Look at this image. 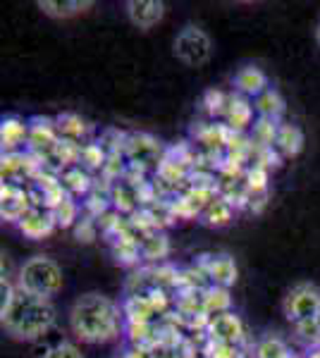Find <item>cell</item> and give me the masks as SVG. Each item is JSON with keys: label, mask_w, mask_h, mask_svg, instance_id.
<instances>
[{"label": "cell", "mask_w": 320, "mask_h": 358, "mask_svg": "<svg viewBox=\"0 0 320 358\" xmlns=\"http://www.w3.org/2000/svg\"><path fill=\"white\" fill-rule=\"evenodd\" d=\"M0 315H3L5 330L15 339H25V342L43 337L55 325V306L50 299L29 294L20 287H10L5 280Z\"/></svg>", "instance_id": "cell-1"}, {"label": "cell", "mask_w": 320, "mask_h": 358, "mask_svg": "<svg viewBox=\"0 0 320 358\" xmlns=\"http://www.w3.org/2000/svg\"><path fill=\"white\" fill-rule=\"evenodd\" d=\"M69 330L86 344L113 342L122 332V310L113 299L98 292L81 294L69 310Z\"/></svg>", "instance_id": "cell-2"}, {"label": "cell", "mask_w": 320, "mask_h": 358, "mask_svg": "<svg viewBox=\"0 0 320 358\" xmlns=\"http://www.w3.org/2000/svg\"><path fill=\"white\" fill-rule=\"evenodd\" d=\"M17 287L29 294H36L43 299H53L62 289V270L55 261L46 256H34L20 268Z\"/></svg>", "instance_id": "cell-3"}, {"label": "cell", "mask_w": 320, "mask_h": 358, "mask_svg": "<svg viewBox=\"0 0 320 358\" xmlns=\"http://www.w3.org/2000/svg\"><path fill=\"white\" fill-rule=\"evenodd\" d=\"M172 53L177 60H182L184 65L201 67L203 62L211 60V53H213L211 36H208V34L199 27H191V24L184 27L182 31L174 36Z\"/></svg>", "instance_id": "cell-4"}, {"label": "cell", "mask_w": 320, "mask_h": 358, "mask_svg": "<svg viewBox=\"0 0 320 358\" xmlns=\"http://www.w3.org/2000/svg\"><path fill=\"white\" fill-rule=\"evenodd\" d=\"M284 315L289 322L299 325V322L313 320L320 313V289L313 285H296L292 292L284 296Z\"/></svg>", "instance_id": "cell-5"}, {"label": "cell", "mask_w": 320, "mask_h": 358, "mask_svg": "<svg viewBox=\"0 0 320 358\" xmlns=\"http://www.w3.org/2000/svg\"><path fill=\"white\" fill-rule=\"evenodd\" d=\"M62 143L60 134H57V127L55 120H46V117H34L29 122V143H27V151L34 153L36 158L43 163L46 158H50L57 146Z\"/></svg>", "instance_id": "cell-6"}, {"label": "cell", "mask_w": 320, "mask_h": 358, "mask_svg": "<svg viewBox=\"0 0 320 358\" xmlns=\"http://www.w3.org/2000/svg\"><path fill=\"white\" fill-rule=\"evenodd\" d=\"M206 332L211 337V342L225 344V346H237L244 339V322L239 320V315L227 310V313L213 315L206 320Z\"/></svg>", "instance_id": "cell-7"}, {"label": "cell", "mask_w": 320, "mask_h": 358, "mask_svg": "<svg viewBox=\"0 0 320 358\" xmlns=\"http://www.w3.org/2000/svg\"><path fill=\"white\" fill-rule=\"evenodd\" d=\"M0 172H3V182L5 184H15L20 179H36L39 167L43 165L34 153L29 151H20V153H3V160H0Z\"/></svg>", "instance_id": "cell-8"}, {"label": "cell", "mask_w": 320, "mask_h": 358, "mask_svg": "<svg viewBox=\"0 0 320 358\" xmlns=\"http://www.w3.org/2000/svg\"><path fill=\"white\" fill-rule=\"evenodd\" d=\"M125 153L137 167H153L160 165L162 146L151 134H132L125 138Z\"/></svg>", "instance_id": "cell-9"}, {"label": "cell", "mask_w": 320, "mask_h": 358, "mask_svg": "<svg viewBox=\"0 0 320 358\" xmlns=\"http://www.w3.org/2000/svg\"><path fill=\"white\" fill-rule=\"evenodd\" d=\"M32 208V196L17 184H5L0 187V215L8 222H20Z\"/></svg>", "instance_id": "cell-10"}, {"label": "cell", "mask_w": 320, "mask_h": 358, "mask_svg": "<svg viewBox=\"0 0 320 358\" xmlns=\"http://www.w3.org/2000/svg\"><path fill=\"white\" fill-rule=\"evenodd\" d=\"M253 101L251 98H244L239 94H230L227 98V106H225V113H223V120H225V127L235 134L239 131L249 129L253 127Z\"/></svg>", "instance_id": "cell-11"}, {"label": "cell", "mask_w": 320, "mask_h": 358, "mask_svg": "<svg viewBox=\"0 0 320 358\" xmlns=\"http://www.w3.org/2000/svg\"><path fill=\"white\" fill-rule=\"evenodd\" d=\"M17 227H20V232L29 236V239H43V236H48L57 227L55 213L50 210V208L32 206L27 210V215L17 222Z\"/></svg>", "instance_id": "cell-12"}, {"label": "cell", "mask_w": 320, "mask_h": 358, "mask_svg": "<svg viewBox=\"0 0 320 358\" xmlns=\"http://www.w3.org/2000/svg\"><path fill=\"white\" fill-rule=\"evenodd\" d=\"M125 8L132 24L144 29V31L153 29L165 17V3H160V0H130Z\"/></svg>", "instance_id": "cell-13"}, {"label": "cell", "mask_w": 320, "mask_h": 358, "mask_svg": "<svg viewBox=\"0 0 320 358\" xmlns=\"http://www.w3.org/2000/svg\"><path fill=\"white\" fill-rule=\"evenodd\" d=\"M0 143H3V153H20L22 148L27 151L29 122L17 115H5L0 122Z\"/></svg>", "instance_id": "cell-14"}, {"label": "cell", "mask_w": 320, "mask_h": 358, "mask_svg": "<svg viewBox=\"0 0 320 358\" xmlns=\"http://www.w3.org/2000/svg\"><path fill=\"white\" fill-rule=\"evenodd\" d=\"M203 275L211 280V287H223L230 289L237 282V263L227 253H218V256H208L203 263Z\"/></svg>", "instance_id": "cell-15"}, {"label": "cell", "mask_w": 320, "mask_h": 358, "mask_svg": "<svg viewBox=\"0 0 320 358\" xmlns=\"http://www.w3.org/2000/svg\"><path fill=\"white\" fill-rule=\"evenodd\" d=\"M267 89H270V84H267V74L260 67L244 65V67L237 69V74H235V94L256 101V98H258Z\"/></svg>", "instance_id": "cell-16"}, {"label": "cell", "mask_w": 320, "mask_h": 358, "mask_svg": "<svg viewBox=\"0 0 320 358\" xmlns=\"http://www.w3.org/2000/svg\"><path fill=\"white\" fill-rule=\"evenodd\" d=\"M36 5L43 10V15L53 17V20H69V17H77L94 8L91 0H39Z\"/></svg>", "instance_id": "cell-17"}, {"label": "cell", "mask_w": 320, "mask_h": 358, "mask_svg": "<svg viewBox=\"0 0 320 358\" xmlns=\"http://www.w3.org/2000/svg\"><path fill=\"white\" fill-rule=\"evenodd\" d=\"M253 108H256V113H258V117L270 120V122H280L284 110H287L282 94L277 89H272V86L267 91H263V94H260L258 98H256Z\"/></svg>", "instance_id": "cell-18"}, {"label": "cell", "mask_w": 320, "mask_h": 358, "mask_svg": "<svg viewBox=\"0 0 320 358\" xmlns=\"http://www.w3.org/2000/svg\"><path fill=\"white\" fill-rule=\"evenodd\" d=\"M301 148H304V131L296 124H280L275 151L280 153L282 158H294V155L301 153Z\"/></svg>", "instance_id": "cell-19"}, {"label": "cell", "mask_w": 320, "mask_h": 358, "mask_svg": "<svg viewBox=\"0 0 320 358\" xmlns=\"http://www.w3.org/2000/svg\"><path fill=\"white\" fill-rule=\"evenodd\" d=\"M55 127H57V134H60L62 141H69V143H77L81 141V136L86 134V122L74 113H62L55 117Z\"/></svg>", "instance_id": "cell-20"}, {"label": "cell", "mask_w": 320, "mask_h": 358, "mask_svg": "<svg viewBox=\"0 0 320 358\" xmlns=\"http://www.w3.org/2000/svg\"><path fill=\"white\" fill-rule=\"evenodd\" d=\"M201 303H203L206 317H213V315L227 313L232 306V299H230V292L223 289V287H208L206 292H201Z\"/></svg>", "instance_id": "cell-21"}, {"label": "cell", "mask_w": 320, "mask_h": 358, "mask_svg": "<svg viewBox=\"0 0 320 358\" xmlns=\"http://www.w3.org/2000/svg\"><path fill=\"white\" fill-rule=\"evenodd\" d=\"M201 217L211 227H223L232 220V203L227 199H211L201 208Z\"/></svg>", "instance_id": "cell-22"}, {"label": "cell", "mask_w": 320, "mask_h": 358, "mask_svg": "<svg viewBox=\"0 0 320 358\" xmlns=\"http://www.w3.org/2000/svg\"><path fill=\"white\" fill-rule=\"evenodd\" d=\"M60 184L67 192V196H79V194H86L91 189V177L81 165H74V167H67V170L62 172Z\"/></svg>", "instance_id": "cell-23"}, {"label": "cell", "mask_w": 320, "mask_h": 358, "mask_svg": "<svg viewBox=\"0 0 320 358\" xmlns=\"http://www.w3.org/2000/svg\"><path fill=\"white\" fill-rule=\"evenodd\" d=\"M277 129H280V122H270V120L258 117L251 127V143L260 148H275Z\"/></svg>", "instance_id": "cell-24"}, {"label": "cell", "mask_w": 320, "mask_h": 358, "mask_svg": "<svg viewBox=\"0 0 320 358\" xmlns=\"http://www.w3.org/2000/svg\"><path fill=\"white\" fill-rule=\"evenodd\" d=\"M292 351L280 337H263L253 346V358H289Z\"/></svg>", "instance_id": "cell-25"}, {"label": "cell", "mask_w": 320, "mask_h": 358, "mask_svg": "<svg viewBox=\"0 0 320 358\" xmlns=\"http://www.w3.org/2000/svg\"><path fill=\"white\" fill-rule=\"evenodd\" d=\"M141 256L148 258V261H158V258H165L167 251H170V244L162 234H151L141 241Z\"/></svg>", "instance_id": "cell-26"}, {"label": "cell", "mask_w": 320, "mask_h": 358, "mask_svg": "<svg viewBox=\"0 0 320 358\" xmlns=\"http://www.w3.org/2000/svg\"><path fill=\"white\" fill-rule=\"evenodd\" d=\"M55 220H57V227H72L74 222H77V215H79V206L77 201L72 199V196H67L65 201H60L55 208Z\"/></svg>", "instance_id": "cell-27"}, {"label": "cell", "mask_w": 320, "mask_h": 358, "mask_svg": "<svg viewBox=\"0 0 320 358\" xmlns=\"http://www.w3.org/2000/svg\"><path fill=\"white\" fill-rule=\"evenodd\" d=\"M79 165H84V170H96V167L106 165V151H103L101 143H89V146L81 148Z\"/></svg>", "instance_id": "cell-28"}, {"label": "cell", "mask_w": 320, "mask_h": 358, "mask_svg": "<svg viewBox=\"0 0 320 358\" xmlns=\"http://www.w3.org/2000/svg\"><path fill=\"white\" fill-rule=\"evenodd\" d=\"M227 98H230V94L211 89V91H206V96H203V108H206V113L211 115V117H218V115L225 113Z\"/></svg>", "instance_id": "cell-29"}, {"label": "cell", "mask_w": 320, "mask_h": 358, "mask_svg": "<svg viewBox=\"0 0 320 358\" xmlns=\"http://www.w3.org/2000/svg\"><path fill=\"white\" fill-rule=\"evenodd\" d=\"M296 334H299V339H304L308 346L318 349V346H320V322H318V317L306 320V322H299V325H296Z\"/></svg>", "instance_id": "cell-30"}, {"label": "cell", "mask_w": 320, "mask_h": 358, "mask_svg": "<svg viewBox=\"0 0 320 358\" xmlns=\"http://www.w3.org/2000/svg\"><path fill=\"white\" fill-rule=\"evenodd\" d=\"M43 358H84L81 356V349L72 342H60L55 346H50L43 354Z\"/></svg>", "instance_id": "cell-31"}, {"label": "cell", "mask_w": 320, "mask_h": 358, "mask_svg": "<svg viewBox=\"0 0 320 358\" xmlns=\"http://www.w3.org/2000/svg\"><path fill=\"white\" fill-rule=\"evenodd\" d=\"M120 358H153V351H148L146 346H132Z\"/></svg>", "instance_id": "cell-32"}, {"label": "cell", "mask_w": 320, "mask_h": 358, "mask_svg": "<svg viewBox=\"0 0 320 358\" xmlns=\"http://www.w3.org/2000/svg\"><path fill=\"white\" fill-rule=\"evenodd\" d=\"M153 358H179L177 354H172V351H153Z\"/></svg>", "instance_id": "cell-33"}, {"label": "cell", "mask_w": 320, "mask_h": 358, "mask_svg": "<svg viewBox=\"0 0 320 358\" xmlns=\"http://www.w3.org/2000/svg\"><path fill=\"white\" fill-rule=\"evenodd\" d=\"M308 358H320V346H318V349H313V351H311V356H308Z\"/></svg>", "instance_id": "cell-34"}, {"label": "cell", "mask_w": 320, "mask_h": 358, "mask_svg": "<svg viewBox=\"0 0 320 358\" xmlns=\"http://www.w3.org/2000/svg\"><path fill=\"white\" fill-rule=\"evenodd\" d=\"M316 38H318V43H320V22H318V29H316Z\"/></svg>", "instance_id": "cell-35"}, {"label": "cell", "mask_w": 320, "mask_h": 358, "mask_svg": "<svg viewBox=\"0 0 320 358\" xmlns=\"http://www.w3.org/2000/svg\"><path fill=\"white\" fill-rule=\"evenodd\" d=\"M289 358H299V356H289Z\"/></svg>", "instance_id": "cell-36"}, {"label": "cell", "mask_w": 320, "mask_h": 358, "mask_svg": "<svg viewBox=\"0 0 320 358\" xmlns=\"http://www.w3.org/2000/svg\"><path fill=\"white\" fill-rule=\"evenodd\" d=\"M318 322H320V313H318Z\"/></svg>", "instance_id": "cell-37"}]
</instances>
